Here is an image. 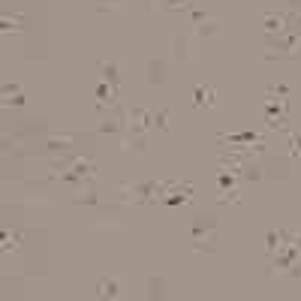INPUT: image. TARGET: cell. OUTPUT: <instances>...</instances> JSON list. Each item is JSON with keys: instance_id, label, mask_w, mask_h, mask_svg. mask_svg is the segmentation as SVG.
I'll return each instance as SVG.
<instances>
[{"instance_id": "obj_1", "label": "cell", "mask_w": 301, "mask_h": 301, "mask_svg": "<svg viewBox=\"0 0 301 301\" xmlns=\"http://www.w3.org/2000/svg\"><path fill=\"white\" fill-rule=\"evenodd\" d=\"M127 202H154L163 199V184H127L124 187Z\"/></svg>"}, {"instance_id": "obj_5", "label": "cell", "mask_w": 301, "mask_h": 301, "mask_svg": "<svg viewBox=\"0 0 301 301\" xmlns=\"http://www.w3.org/2000/svg\"><path fill=\"white\" fill-rule=\"evenodd\" d=\"M97 295H100V298H112V295H118V283H115V280H102L100 289H97Z\"/></svg>"}, {"instance_id": "obj_4", "label": "cell", "mask_w": 301, "mask_h": 301, "mask_svg": "<svg viewBox=\"0 0 301 301\" xmlns=\"http://www.w3.org/2000/svg\"><path fill=\"white\" fill-rule=\"evenodd\" d=\"M193 21H196V34H214V18H208L202 12H193Z\"/></svg>"}, {"instance_id": "obj_3", "label": "cell", "mask_w": 301, "mask_h": 301, "mask_svg": "<svg viewBox=\"0 0 301 301\" xmlns=\"http://www.w3.org/2000/svg\"><path fill=\"white\" fill-rule=\"evenodd\" d=\"M196 108H205V105H214V88H196V100H193Z\"/></svg>"}, {"instance_id": "obj_2", "label": "cell", "mask_w": 301, "mask_h": 301, "mask_svg": "<svg viewBox=\"0 0 301 301\" xmlns=\"http://www.w3.org/2000/svg\"><path fill=\"white\" fill-rule=\"evenodd\" d=\"M193 247L196 250H214V220H208V217H199L196 223H193Z\"/></svg>"}]
</instances>
